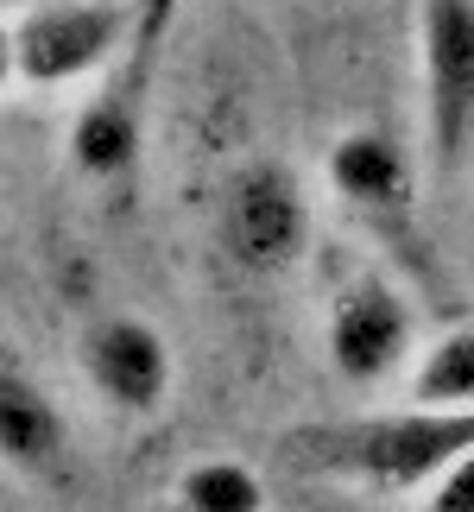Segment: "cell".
<instances>
[{
  "label": "cell",
  "mask_w": 474,
  "mask_h": 512,
  "mask_svg": "<svg viewBox=\"0 0 474 512\" xmlns=\"http://www.w3.org/2000/svg\"><path fill=\"white\" fill-rule=\"evenodd\" d=\"M279 456L316 481L424 494L443 468L474 456V405H399L361 418H316L279 437Z\"/></svg>",
  "instance_id": "cell-1"
},
{
  "label": "cell",
  "mask_w": 474,
  "mask_h": 512,
  "mask_svg": "<svg viewBox=\"0 0 474 512\" xmlns=\"http://www.w3.org/2000/svg\"><path fill=\"white\" fill-rule=\"evenodd\" d=\"M323 348L329 367L342 386H386L392 373L418 367V317H411V298L386 272H348L329 298L323 317Z\"/></svg>",
  "instance_id": "cell-7"
},
{
  "label": "cell",
  "mask_w": 474,
  "mask_h": 512,
  "mask_svg": "<svg viewBox=\"0 0 474 512\" xmlns=\"http://www.w3.org/2000/svg\"><path fill=\"white\" fill-rule=\"evenodd\" d=\"M177 7L184 0H146L140 13V32H133L127 57L114 64L95 95L76 108L70 121V171L89 177L95 190H114L140 171V152H146V108H152V83H158V57H165V38L177 26Z\"/></svg>",
  "instance_id": "cell-3"
},
{
  "label": "cell",
  "mask_w": 474,
  "mask_h": 512,
  "mask_svg": "<svg viewBox=\"0 0 474 512\" xmlns=\"http://www.w3.org/2000/svg\"><path fill=\"white\" fill-rule=\"evenodd\" d=\"M329 196L348 209V222L380 241L392 260L430 279V241H424V209H418V159L392 140L386 127H348L335 133L329 159Z\"/></svg>",
  "instance_id": "cell-4"
},
{
  "label": "cell",
  "mask_w": 474,
  "mask_h": 512,
  "mask_svg": "<svg viewBox=\"0 0 474 512\" xmlns=\"http://www.w3.org/2000/svg\"><path fill=\"white\" fill-rule=\"evenodd\" d=\"M411 405H474V323L443 329L411 367Z\"/></svg>",
  "instance_id": "cell-11"
},
{
  "label": "cell",
  "mask_w": 474,
  "mask_h": 512,
  "mask_svg": "<svg viewBox=\"0 0 474 512\" xmlns=\"http://www.w3.org/2000/svg\"><path fill=\"white\" fill-rule=\"evenodd\" d=\"M418 512H474V456H462L456 468H443V475L424 487Z\"/></svg>",
  "instance_id": "cell-12"
},
{
  "label": "cell",
  "mask_w": 474,
  "mask_h": 512,
  "mask_svg": "<svg viewBox=\"0 0 474 512\" xmlns=\"http://www.w3.org/2000/svg\"><path fill=\"white\" fill-rule=\"evenodd\" d=\"M177 512H266V481L241 456H203L171 487Z\"/></svg>",
  "instance_id": "cell-10"
},
{
  "label": "cell",
  "mask_w": 474,
  "mask_h": 512,
  "mask_svg": "<svg viewBox=\"0 0 474 512\" xmlns=\"http://www.w3.org/2000/svg\"><path fill=\"white\" fill-rule=\"evenodd\" d=\"M215 241L247 279H285L310 253V190L285 159H247L222 184Z\"/></svg>",
  "instance_id": "cell-6"
},
{
  "label": "cell",
  "mask_w": 474,
  "mask_h": 512,
  "mask_svg": "<svg viewBox=\"0 0 474 512\" xmlns=\"http://www.w3.org/2000/svg\"><path fill=\"white\" fill-rule=\"evenodd\" d=\"M76 367H83L89 392L121 418H158L177 386V354L146 317H102L76 342Z\"/></svg>",
  "instance_id": "cell-8"
},
{
  "label": "cell",
  "mask_w": 474,
  "mask_h": 512,
  "mask_svg": "<svg viewBox=\"0 0 474 512\" xmlns=\"http://www.w3.org/2000/svg\"><path fill=\"white\" fill-rule=\"evenodd\" d=\"M140 13L127 0H26L7 19V83L19 95L102 83L127 57Z\"/></svg>",
  "instance_id": "cell-2"
},
{
  "label": "cell",
  "mask_w": 474,
  "mask_h": 512,
  "mask_svg": "<svg viewBox=\"0 0 474 512\" xmlns=\"http://www.w3.org/2000/svg\"><path fill=\"white\" fill-rule=\"evenodd\" d=\"M0 456L19 481H38V487L70 481V424L57 399L38 386V373L26 367V354L13 348L0 361Z\"/></svg>",
  "instance_id": "cell-9"
},
{
  "label": "cell",
  "mask_w": 474,
  "mask_h": 512,
  "mask_svg": "<svg viewBox=\"0 0 474 512\" xmlns=\"http://www.w3.org/2000/svg\"><path fill=\"white\" fill-rule=\"evenodd\" d=\"M424 177L449 190L474 159V0H418Z\"/></svg>",
  "instance_id": "cell-5"
}]
</instances>
